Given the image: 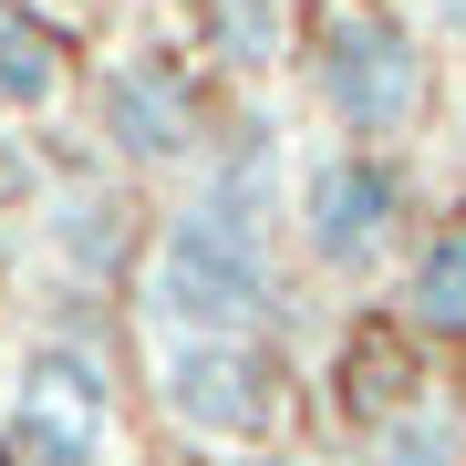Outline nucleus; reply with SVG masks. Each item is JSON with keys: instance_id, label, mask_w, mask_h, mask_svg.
Returning a JSON list of instances; mask_svg holds the SVG:
<instances>
[{"instance_id": "f257e3e1", "label": "nucleus", "mask_w": 466, "mask_h": 466, "mask_svg": "<svg viewBox=\"0 0 466 466\" xmlns=\"http://www.w3.org/2000/svg\"><path fill=\"white\" fill-rule=\"evenodd\" d=\"M146 321L167 342H259V321H280V259H269V238L187 198L156 228Z\"/></svg>"}, {"instance_id": "f03ea898", "label": "nucleus", "mask_w": 466, "mask_h": 466, "mask_svg": "<svg viewBox=\"0 0 466 466\" xmlns=\"http://www.w3.org/2000/svg\"><path fill=\"white\" fill-rule=\"evenodd\" d=\"M311 94L352 146H394L425 115V42L394 11H373V0H342L311 42Z\"/></svg>"}, {"instance_id": "7ed1b4c3", "label": "nucleus", "mask_w": 466, "mask_h": 466, "mask_svg": "<svg viewBox=\"0 0 466 466\" xmlns=\"http://www.w3.org/2000/svg\"><path fill=\"white\" fill-rule=\"evenodd\" d=\"M404 218H415V177L394 146H332L300 167V249L332 280H373L394 259Z\"/></svg>"}, {"instance_id": "20e7f679", "label": "nucleus", "mask_w": 466, "mask_h": 466, "mask_svg": "<svg viewBox=\"0 0 466 466\" xmlns=\"http://www.w3.org/2000/svg\"><path fill=\"white\" fill-rule=\"evenodd\" d=\"M11 456L21 466H104L115 456V383L84 342H32L11 373Z\"/></svg>"}, {"instance_id": "39448f33", "label": "nucleus", "mask_w": 466, "mask_h": 466, "mask_svg": "<svg viewBox=\"0 0 466 466\" xmlns=\"http://www.w3.org/2000/svg\"><path fill=\"white\" fill-rule=\"evenodd\" d=\"M156 394L208 446H259L280 425V363L259 342H167L156 352Z\"/></svg>"}, {"instance_id": "423d86ee", "label": "nucleus", "mask_w": 466, "mask_h": 466, "mask_svg": "<svg viewBox=\"0 0 466 466\" xmlns=\"http://www.w3.org/2000/svg\"><path fill=\"white\" fill-rule=\"evenodd\" d=\"M94 104H104V146H115L125 167H187V156L208 146L198 84H187L177 63H156V52H125Z\"/></svg>"}, {"instance_id": "0eeeda50", "label": "nucleus", "mask_w": 466, "mask_h": 466, "mask_svg": "<svg viewBox=\"0 0 466 466\" xmlns=\"http://www.w3.org/2000/svg\"><path fill=\"white\" fill-rule=\"evenodd\" d=\"M404 332L425 342H466V218H435L415 238V259H404Z\"/></svg>"}, {"instance_id": "6e6552de", "label": "nucleus", "mask_w": 466, "mask_h": 466, "mask_svg": "<svg viewBox=\"0 0 466 466\" xmlns=\"http://www.w3.org/2000/svg\"><path fill=\"white\" fill-rule=\"evenodd\" d=\"M63 94V42H52L42 11L0 0V115H52Z\"/></svg>"}, {"instance_id": "1a4fd4ad", "label": "nucleus", "mask_w": 466, "mask_h": 466, "mask_svg": "<svg viewBox=\"0 0 466 466\" xmlns=\"http://www.w3.org/2000/svg\"><path fill=\"white\" fill-rule=\"evenodd\" d=\"M208 11V52H228L238 73H269L290 52V0H198Z\"/></svg>"}, {"instance_id": "9d476101", "label": "nucleus", "mask_w": 466, "mask_h": 466, "mask_svg": "<svg viewBox=\"0 0 466 466\" xmlns=\"http://www.w3.org/2000/svg\"><path fill=\"white\" fill-rule=\"evenodd\" d=\"M373 466H466V425L446 404H404L373 425Z\"/></svg>"}, {"instance_id": "9b49d317", "label": "nucleus", "mask_w": 466, "mask_h": 466, "mask_svg": "<svg viewBox=\"0 0 466 466\" xmlns=\"http://www.w3.org/2000/svg\"><path fill=\"white\" fill-rule=\"evenodd\" d=\"M52 249L73 269H125V228H115V198H63L52 208Z\"/></svg>"}, {"instance_id": "f8f14e48", "label": "nucleus", "mask_w": 466, "mask_h": 466, "mask_svg": "<svg viewBox=\"0 0 466 466\" xmlns=\"http://www.w3.org/2000/svg\"><path fill=\"white\" fill-rule=\"evenodd\" d=\"M415 21H425V32H446V42H466V0H415Z\"/></svg>"}, {"instance_id": "ddd939ff", "label": "nucleus", "mask_w": 466, "mask_h": 466, "mask_svg": "<svg viewBox=\"0 0 466 466\" xmlns=\"http://www.w3.org/2000/svg\"><path fill=\"white\" fill-rule=\"evenodd\" d=\"M238 466H311V456H280V446H259V456H238Z\"/></svg>"}, {"instance_id": "4468645a", "label": "nucleus", "mask_w": 466, "mask_h": 466, "mask_svg": "<svg viewBox=\"0 0 466 466\" xmlns=\"http://www.w3.org/2000/svg\"><path fill=\"white\" fill-rule=\"evenodd\" d=\"M0 466H21V456H11V435H0Z\"/></svg>"}]
</instances>
